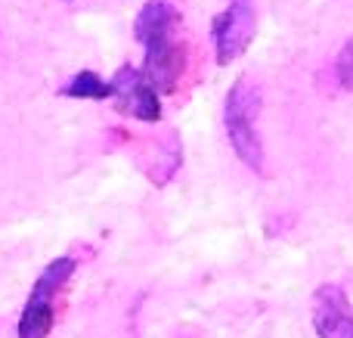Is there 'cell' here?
<instances>
[{"instance_id":"1","label":"cell","mask_w":353,"mask_h":338,"mask_svg":"<svg viewBox=\"0 0 353 338\" xmlns=\"http://www.w3.org/2000/svg\"><path fill=\"white\" fill-rule=\"evenodd\" d=\"M134 37L143 43V74L159 93H174L189 66V47L180 34V10L168 0H149L134 19Z\"/></svg>"},{"instance_id":"2","label":"cell","mask_w":353,"mask_h":338,"mask_svg":"<svg viewBox=\"0 0 353 338\" xmlns=\"http://www.w3.org/2000/svg\"><path fill=\"white\" fill-rule=\"evenodd\" d=\"M261 109H263V93L257 87V81L239 78L230 87V93H226L223 128H226V137H230L232 152L239 155V161L263 177L267 174V165H263V140L257 134Z\"/></svg>"},{"instance_id":"3","label":"cell","mask_w":353,"mask_h":338,"mask_svg":"<svg viewBox=\"0 0 353 338\" xmlns=\"http://www.w3.org/2000/svg\"><path fill=\"white\" fill-rule=\"evenodd\" d=\"M74 270H78V258L74 255H59L41 270L28 292L22 314L16 323V338H50L56 326V301L72 283Z\"/></svg>"},{"instance_id":"4","label":"cell","mask_w":353,"mask_h":338,"mask_svg":"<svg viewBox=\"0 0 353 338\" xmlns=\"http://www.w3.org/2000/svg\"><path fill=\"white\" fill-rule=\"evenodd\" d=\"M257 34V10L254 0H230L223 12L211 19V41L217 66H230L236 56L248 50Z\"/></svg>"},{"instance_id":"5","label":"cell","mask_w":353,"mask_h":338,"mask_svg":"<svg viewBox=\"0 0 353 338\" xmlns=\"http://www.w3.org/2000/svg\"><path fill=\"white\" fill-rule=\"evenodd\" d=\"M109 81H112V103H115L112 109L115 112L146 124L161 121V93L149 84L143 68L121 66L115 72V78Z\"/></svg>"},{"instance_id":"6","label":"cell","mask_w":353,"mask_h":338,"mask_svg":"<svg viewBox=\"0 0 353 338\" xmlns=\"http://www.w3.org/2000/svg\"><path fill=\"white\" fill-rule=\"evenodd\" d=\"M313 332L316 338H353V304L338 283L313 292Z\"/></svg>"},{"instance_id":"7","label":"cell","mask_w":353,"mask_h":338,"mask_svg":"<svg viewBox=\"0 0 353 338\" xmlns=\"http://www.w3.org/2000/svg\"><path fill=\"white\" fill-rule=\"evenodd\" d=\"M143 171L149 174L155 186H165L171 183L174 171L180 168V140L176 134H165L159 140H152L146 149H143Z\"/></svg>"},{"instance_id":"8","label":"cell","mask_w":353,"mask_h":338,"mask_svg":"<svg viewBox=\"0 0 353 338\" xmlns=\"http://www.w3.org/2000/svg\"><path fill=\"white\" fill-rule=\"evenodd\" d=\"M59 97H68V99H97V103H103V99H112V81H105L103 74L84 68V72L72 74V78L59 87Z\"/></svg>"},{"instance_id":"9","label":"cell","mask_w":353,"mask_h":338,"mask_svg":"<svg viewBox=\"0 0 353 338\" xmlns=\"http://www.w3.org/2000/svg\"><path fill=\"white\" fill-rule=\"evenodd\" d=\"M335 81L344 90L353 93V37L341 47V53L335 56Z\"/></svg>"}]
</instances>
